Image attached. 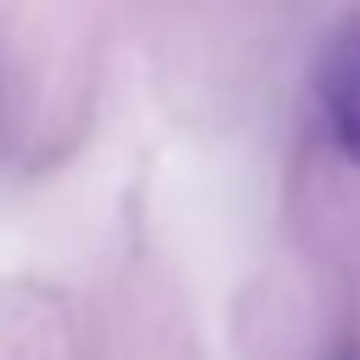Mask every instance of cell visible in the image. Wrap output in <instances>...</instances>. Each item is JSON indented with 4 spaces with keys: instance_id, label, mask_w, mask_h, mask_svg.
<instances>
[{
    "instance_id": "cell-1",
    "label": "cell",
    "mask_w": 360,
    "mask_h": 360,
    "mask_svg": "<svg viewBox=\"0 0 360 360\" xmlns=\"http://www.w3.org/2000/svg\"><path fill=\"white\" fill-rule=\"evenodd\" d=\"M321 107H326V124H332V141L343 146V158L360 163V28H349L338 39V51L326 56Z\"/></svg>"
},
{
    "instance_id": "cell-2",
    "label": "cell",
    "mask_w": 360,
    "mask_h": 360,
    "mask_svg": "<svg viewBox=\"0 0 360 360\" xmlns=\"http://www.w3.org/2000/svg\"><path fill=\"white\" fill-rule=\"evenodd\" d=\"M338 360H360V354H338Z\"/></svg>"
}]
</instances>
